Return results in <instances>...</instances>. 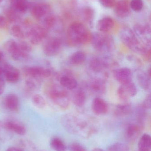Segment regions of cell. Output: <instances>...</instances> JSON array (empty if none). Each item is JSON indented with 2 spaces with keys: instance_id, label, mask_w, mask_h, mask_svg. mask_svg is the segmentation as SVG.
I'll return each instance as SVG.
<instances>
[{
  "instance_id": "7bdbcfd3",
  "label": "cell",
  "mask_w": 151,
  "mask_h": 151,
  "mask_svg": "<svg viewBox=\"0 0 151 151\" xmlns=\"http://www.w3.org/2000/svg\"><path fill=\"white\" fill-rule=\"evenodd\" d=\"M5 80L2 76H0V95H2L5 89Z\"/></svg>"
},
{
  "instance_id": "9c48e42d",
  "label": "cell",
  "mask_w": 151,
  "mask_h": 151,
  "mask_svg": "<svg viewBox=\"0 0 151 151\" xmlns=\"http://www.w3.org/2000/svg\"><path fill=\"white\" fill-rule=\"evenodd\" d=\"M2 76L5 81L11 83H16L18 81L20 72L17 68L9 63L3 62L2 64Z\"/></svg>"
},
{
  "instance_id": "ba28073f",
  "label": "cell",
  "mask_w": 151,
  "mask_h": 151,
  "mask_svg": "<svg viewBox=\"0 0 151 151\" xmlns=\"http://www.w3.org/2000/svg\"><path fill=\"white\" fill-rule=\"evenodd\" d=\"M22 72L27 78L40 80L42 78H48L51 76V70L40 66H26L22 68Z\"/></svg>"
},
{
  "instance_id": "e0dca14e",
  "label": "cell",
  "mask_w": 151,
  "mask_h": 151,
  "mask_svg": "<svg viewBox=\"0 0 151 151\" xmlns=\"http://www.w3.org/2000/svg\"><path fill=\"white\" fill-rule=\"evenodd\" d=\"M114 7V12L116 16L120 18L127 17L130 14L129 3L126 0H121L116 2Z\"/></svg>"
},
{
  "instance_id": "f35d334b",
  "label": "cell",
  "mask_w": 151,
  "mask_h": 151,
  "mask_svg": "<svg viewBox=\"0 0 151 151\" xmlns=\"http://www.w3.org/2000/svg\"><path fill=\"white\" fill-rule=\"evenodd\" d=\"M129 4L130 9L135 12H140L143 7L142 0H131Z\"/></svg>"
},
{
  "instance_id": "8992f818",
  "label": "cell",
  "mask_w": 151,
  "mask_h": 151,
  "mask_svg": "<svg viewBox=\"0 0 151 151\" xmlns=\"http://www.w3.org/2000/svg\"><path fill=\"white\" fill-rule=\"evenodd\" d=\"M48 31L42 25H35L28 28L27 38L31 44L39 45L47 38Z\"/></svg>"
},
{
  "instance_id": "8fae6325",
  "label": "cell",
  "mask_w": 151,
  "mask_h": 151,
  "mask_svg": "<svg viewBox=\"0 0 151 151\" xmlns=\"http://www.w3.org/2000/svg\"><path fill=\"white\" fill-rule=\"evenodd\" d=\"M137 93V88L133 81L121 84L117 91L118 97L123 101H127L134 97Z\"/></svg>"
},
{
  "instance_id": "ab89813d",
  "label": "cell",
  "mask_w": 151,
  "mask_h": 151,
  "mask_svg": "<svg viewBox=\"0 0 151 151\" xmlns=\"http://www.w3.org/2000/svg\"><path fill=\"white\" fill-rule=\"evenodd\" d=\"M69 149L70 151H87L86 148L78 143L71 144L69 145Z\"/></svg>"
},
{
  "instance_id": "d4e9b609",
  "label": "cell",
  "mask_w": 151,
  "mask_h": 151,
  "mask_svg": "<svg viewBox=\"0 0 151 151\" xmlns=\"http://www.w3.org/2000/svg\"><path fill=\"white\" fill-rule=\"evenodd\" d=\"M10 6L20 14L24 13L29 9L30 3L27 0H9Z\"/></svg>"
},
{
  "instance_id": "3957f363",
  "label": "cell",
  "mask_w": 151,
  "mask_h": 151,
  "mask_svg": "<svg viewBox=\"0 0 151 151\" xmlns=\"http://www.w3.org/2000/svg\"><path fill=\"white\" fill-rule=\"evenodd\" d=\"M119 36L123 44L135 53L145 57L151 52L150 47L142 45L134 32L129 27H123L121 30Z\"/></svg>"
},
{
  "instance_id": "60d3db41",
  "label": "cell",
  "mask_w": 151,
  "mask_h": 151,
  "mask_svg": "<svg viewBox=\"0 0 151 151\" xmlns=\"http://www.w3.org/2000/svg\"><path fill=\"white\" fill-rule=\"evenodd\" d=\"M100 3L104 7L107 8H112L116 3V0H99Z\"/></svg>"
},
{
  "instance_id": "74e56055",
  "label": "cell",
  "mask_w": 151,
  "mask_h": 151,
  "mask_svg": "<svg viewBox=\"0 0 151 151\" xmlns=\"http://www.w3.org/2000/svg\"><path fill=\"white\" fill-rule=\"evenodd\" d=\"M108 151H130L129 147L122 143H116L107 148Z\"/></svg>"
},
{
  "instance_id": "8d00e7d4",
  "label": "cell",
  "mask_w": 151,
  "mask_h": 151,
  "mask_svg": "<svg viewBox=\"0 0 151 151\" xmlns=\"http://www.w3.org/2000/svg\"><path fill=\"white\" fill-rule=\"evenodd\" d=\"M40 80L27 78L25 81V87L28 92H33L37 89Z\"/></svg>"
},
{
  "instance_id": "bcb514c9",
  "label": "cell",
  "mask_w": 151,
  "mask_h": 151,
  "mask_svg": "<svg viewBox=\"0 0 151 151\" xmlns=\"http://www.w3.org/2000/svg\"><path fill=\"white\" fill-rule=\"evenodd\" d=\"M4 54L2 50L0 49V64L3 62Z\"/></svg>"
},
{
  "instance_id": "5b68a950",
  "label": "cell",
  "mask_w": 151,
  "mask_h": 151,
  "mask_svg": "<svg viewBox=\"0 0 151 151\" xmlns=\"http://www.w3.org/2000/svg\"><path fill=\"white\" fill-rule=\"evenodd\" d=\"M61 86L52 85L48 90V95L55 104L61 109H66L70 105L68 92Z\"/></svg>"
},
{
  "instance_id": "5bb4252c",
  "label": "cell",
  "mask_w": 151,
  "mask_h": 151,
  "mask_svg": "<svg viewBox=\"0 0 151 151\" xmlns=\"http://www.w3.org/2000/svg\"><path fill=\"white\" fill-rule=\"evenodd\" d=\"M3 104L5 109L12 112L18 111L20 107L18 96L14 93L6 95L4 99Z\"/></svg>"
},
{
  "instance_id": "681fc988",
  "label": "cell",
  "mask_w": 151,
  "mask_h": 151,
  "mask_svg": "<svg viewBox=\"0 0 151 151\" xmlns=\"http://www.w3.org/2000/svg\"><path fill=\"white\" fill-rule=\"evenodd\" d=\"M2 126V124H0V130H1V127Z\"/></svg>"
},
{
  "instance_id": "f6af8a7d",
  "label": "cell",
  "mask_w": 151,
  "mask_h": 151,
  "mask_svg": "<svg viewBox=\"0 0 151 151\" xmlns=\"http://www.w3.org/2000/svg\"><path fill=\"white\" fill-rule=\"evenodd\" d=\"M6 151H25L21 148L16 147H10L7 149Z\"/></svg>"
},
{
  "instance_id": "6da1fadb",
  "label": "cell",
  "mask_w": 151,
  "mask_h": 151,
  "mask_svg": "<svg viewBox=\"0 0 151 151\" xmlns=\"http://www.w3.org/2000/svg\"><path fill=\"white\" fill-rule=\"evenodd\" d=\"M92 34L82 23L74 22L68 27L67 37L70 43L74 46L87 44L91 41Z\"/></svg>"
},
{
  "instance_id": "44dd1931",
  "label": "cell",
  "mask_w": 151,
  "mask_h": 151,
  "mask_svg": "<svg viewBox=\"0 0 151 151\" xmlns=\"http://www.w3.org/2000/svg\"><path fill=\"white\" fill-rule=\"evenodd\" d=\"M90 90L93 94L101 95L104 94L106 91V84L103 80L96 78L91 81L89 84Z\"/></svg>"
},
{
  "instance_id": "83f0119b",
  "label": "cell",
  "mask_w": 151,
  "mask_h": 151,
  "mask_svg": "<svg viewBox=\"0 0 151 151\" xmlns=\"http://www.w3.org/2000/svg\"><path fill=\"white\" fill-rule=\"evenodd\" d=\"M28 28L25 29V28L21 26L18 24H15L11 27V34L17 39L23 40L27 38Z\"/></svg>"
},
{
  "instance_id": "f1b7e54d",
  "label": "cell",
  "mask_w": 151,
  "mask_h": 151,
  "mask_svg": "<svg viewBox=\"0 0 151 151\" xmlns=\"http://www.w3.org/2000/svg\"><path fill=\"white\" fill-rule=\"evenodd\" d=\"M81 14L85 22L92 27L95 18V10L90 6H86L82 9Z\"/></svg>"
},
{
  "instance_id": "277c9868",
  "label": "cell",
  "mask_w": 151,
  "mask_h": 151,
  "mask_svg": "<svg viewBox=\"0 0 151 151\" xmlns=\"http://www.w3.org/2000/svg\"><path fill=\"white\" fill-rule=\"evenodd\" d=\"M90 42L95 49L100 53H110L115 48L114 40L108 33L98 32L92 34Z\"/></svg>"
},
{
  "instance_id": "ee69618b",
  "label": "cell",
  "mask_w": 151,
  "mask_h": 151,
  "mask_svg": "<svg viewBox=\"0 0 151 151\" xmlns=\"http://www.w3.org/2000/svg\"><path fill=\"white\" fill-rule=\"evenodd\" d=\"M7 20L4 16L0 14V28L4 27L6 25Z\"/></svg>"
},
{
  "instance_id": "4316f807",
  "label": "cell",
  "mask_w": 151,
  "mask_h": 151,
  "mask_svg": "<svg viewBox=\"0 0 151 151\" xmlns=\"http://www.w3.org/2000/svg\"><path fill=\"white\" fill-rule=\"evenodd\" d=\"M4 13L6 20L9 23H17L21 20V14L15 10L10 6L4 9Z\"/></svg>"
},
{
  "instance_id": "7c38bea8",
  "label": "cell",
  "mask_w": 151,
  "mask_h": 151,
  "mask_svg": "<svg viewBox=\"0 0 151 151\" xmlns=\"http://www.w3.org/2000/svg\"><path fill=\"white\" fill-rule=\"evenodd\" d=\"M135 34L144 43L145 46L150 47L151 31L150 27L144 24H137L134 27Z\"/></svg>"
},
{
  "instance_id": "52a82bcc",
  "label": "cell",
  "mask_w": 151,
  "mask_h": 151,
  "mask_svg": "<svg viewBox=\"0 0 151 151\" xmlns=\"http://www.w3.org/2000/svg\"><path fill=\"white\" fill-rule=\"evenodd\" d=\"M62 42L59 38L51 37L46 38L43 45L42 50L45 55L54 57L57 55L61 51Z\"/></svg>"
},
{
  "instance_id": "7dc6e473",
  "label": "cell",
  "mask_w": 151,
  "mask_h": 151,
  "mask_svg": "<svg viewBox=\"0 0 151 151\" xmlns=\"http://www.w3.org/2000/svg\"><path fill=\"white\" fill-rule=\"evenodd\" d=\"M92 151H105L103 149H100V148H95Z\"/></svg>"
},
{
  "instance_id": "ffe728a7",
  "label": "cell",
  "mask_w": 151,
  "mask_h": 151,
  "mask_svg": "<svg viewBox=\"0 0 151 151\" xmlns=\"http://www.w3.org/2000/svg\"><path fill=\"white\" fill-rule=\"evenodd\" d=\"M137 81L140 87L146 91L151 90V76L142 70L135 72Z\"/></svg>"
},
{
  "instance_id": "cb8c5ba5",
  "label": "cell",
  "mask_w": 151,
  "mask_h": 151,
  "mask_svg": "<svg viewBox=\"0 0 151 151\" xmlns=\"http://www.w3.org/2000/svg\"><path fill=\"white\" fill-rule=\"evenodd\" d=\"M59 83L61 87L69 90L75 89L78 86V82L76 79L70 75L62 76L59 79Z\"/></svg>"
},
{
  "instance_id": "4fadbf2b",
  "label": "cell",
  "mask_w": 151,
  "mask_h": 151,
  "mask_svg": "<svg viewBox=\"0 0 151 151\" xmlns=\"http://www.w3.org/2000/svg\"><path fill=\"white\" fill-rule=\"evenodd\" d=\"M32 46L27 42L21 41L18 42V49L12 58L16 61L27 60L30 58Z\"/></svg>"
},
{
  "instance_id": "e575fe53",
  "label": "cell",
  "mask_w": 151,
  "mask_h": 151,
  "mask_svg": "<svg viewBox=\"0 0 151 151\" xmlns=\"http://www.w3.org/2000/svg\"><path fill=\"white\" fill-rule=\"evenodd\" d=\"M32 102L35 107L39 109H43L46 105V100L40 94H35L32 98Z\"/></svg>"
},
{
  "instance_id": "9a60e30c",
  "label": "cell",
  "mask_w": 151,
  "mask_h": 151,
  "mask_svg": "<svg viewBox=\"0 0 151 151\" xmlns=\"http://www.w3.org/2000/svg\"><path fill=\"white\" fill-rule=\"evenodd\" d=\"M2 126L7 130L19 135H24L26 133V128L25 125L15 120H7L2 124Z\"/></svg>"
},
{
  "instance_id": "7402d4cb",
  "label": "cell",
  "mask_w": 151,
  "mask_h": 151,
  "mask_svg": "<svg viewBox=\"0 0 151 151\" xmlns=\"http://www.w3.org/2000/svg\"><path fill=\"white\" fill-rule=\"evenodd\" d=\"M114 27V20L110 17H105L98 20L97 28L100 32L108 33Z\"/></svg>"
},
{
  "instance_id": "603a6c76",
  "label": "cell",
  "mask_w": 151,
  "mask_h": 151,
  "mask_svg": "<svg viewBox=\"0 0 151 151\" xmlns=\"http://www.w3.org/2000/svg\"><path fill=\"white\" fill-rule=\"evenodd\" d=\"M142 128L137 124H131L129 125L125 130V135L127 139L130 141L136 140L141 134Z\"/></svg>"
},
{
  "instance_id": "d6a6232c",
  "label": "cell",
  "mask_w": 151,
  "mask_h": 151,
  "mask_svg": "<svg viewBox=\"0 0 151 151\" xmlns=\"http://www.w3.org/2000/svg\"><path fill=\"white\" fill-rule=\"evenodd\" d=\"M50 146L55 151H66V146L64 142L59 137H55L50 141Z\"/></svg>"
},
{
  "instance_id": "1f68e13d",
  "label": "cell",
  "mask_w": 151,
  "mask_h": 151,
  "mask_svg": "<svg viewBox=\"0 0 151 151\" xmlns=\"http://www.w3.org/2000/svg\"><path fill=\"white\" fill-rule=\"evenodd\" d=\"M4 48L5 51L12 58L17 50L18 42L13 40H8L4 44Z\"/></svg>"
},
{
  "instance_id": "d6986e66",
  "label": "cell",
  "mask_w": 151,
  "mask_h": 151,
  "mask_svg": "<svg viewBox=\"0 0 151 151\" xmlns=\"http://www.w3.org/2000/svg\"><path fill=\"white\" fill-rule=\"evenodd\" d=\"M108 66V64L106 61L99 58H93L89 64L90 70L96 74L104 72Z\"/></svg>"
},
{
  "instance_id": "ac0fdd59",
  "label": "cell",
  "mask_w": 151,
  "mask_h": 151,
  "mask_svg": "<svg viewBox=\"0 0 151 151\" xmlns=\"http://www.w3.org/2000/svg\"><path fill=\"white\" fill-rule=\"evenodd\" d=\"M92 109L96 115H103L108 112L109 106L103 99L98 97L94 98L92 101Z\"/></svg>"
},
{
  "instance_id": "d590c367",
  "label": "cell",
  "mask_w": 151,
  "mask_h": 151,
  "mask_svg": "<svg viewBox=\"0 0 151 151\" xmlns=\"http://www.w3.org/2000/svg\"><path fill=\"white\" fill-rule=\"evenodd\" d=\"M56 22V17L53 14L50 13L43 18L42 25L49 30L55 26Z\"/></svg>"
},
{
  "instance_id": "c3c4849f",
  "label": "cell",
  "mask_w": 151,
  "mask_h": 151,
  "mask_svg": "<svg viewBox=\"0 0 151 151\" xmlns=\"http://www.w3.org/2000/svg\"><path fill=\"white\" fill-rule=\"evenodd\" d=\"M4 0H0V5L3 3Z\"/></svg>"
},
{
  "instance_id": "f546056e",
  "label": "cell",
  "mask_w": 151,
  "mask_h": 151,
  "mask_svg": "<svg viewBox=\"0 0 151 151\" xmlns=\"http://www.w3.org/2000/svg\"><path fill=\"white\" fill-rule=\"evenodd\" d=\"M87 59L86 54L82 51H78L72 54L70 58V62L74 65L83 64Z\"/></svg>"
},
{
  "instance_id": "f907efd6",
  "label": "cell",
  "mask_w": 151,
  "mask_h": 151,
  "mask_svg": "<svg viewBox=\"0 0 151 151\" xmlns=\"http://www.w3.org/2000/svg\"><path fill=\"white\" fill-rule=\"evenodd\" d=\"M138 151H151V150H149V151H139V150H138Z\"/></svg>"
},
{
  "instance_id": "7a4b0ae2",
  "label": "cell",
  "mask_w": 151,
  "mask_h": 151,
  "mask_svg": "<svg viewBox=\"0 0 151 151\" xmlns=\"http://www.w3.org/2000/svg\"><path fill=\"white\" fill-rule=\"evenodd\" d=\"M64 127L72 134H78L83 137H88L95 133V128L85 121L73 115H66L63 119Z\"/></svg>"
},
{
  "instance_id": "836d02e7",
  "label": "cell",
  "mask_w": 151,
  "mask_h": 151,
  "mask_svg": "<svg viewBox=\"0 0 151 151\" xmlns=\"http://www.w3.org/2000/svg\"><path fill=\"white\" fill-rule=\"evenodd\" d=\"M131 111V106L129 104H123L116 106L115 114L118 116H124L127 115Z\"/></svg>"
},
{
  "instance_id": "4dcf8cb0",
  "label": "cell",
  "mask_w": 151,
  "mask_h": 151,
  "mask_svg": "<svg viewBox=\"0 0 151 151\" xmlns=\"http://www.w3.org/2000/svg\"><path fill=\"white\" fill-rule=\"evenodd\" d=\"M138 150H151V137L150 135L144 134L141 137L138 143Z\"/></svg>"
},
{
  "instance_id": "30bf717a",
  "label": "cell",
  "mask_w": 151,
  "mask_h": 151,
  "mask_svg": "<svg viewBox=\"0 0 151 151\" xmlns=\"http://www.w3.org/2000/svg\"><path fill=\"white\" fill-rule=\"evenodd\" d=\"M31 15L35 18L40 20L50 13V5L47 3H30L29 6Z\"/></svg>"
},
{
  "instance_id": "2e32d148",
  "label": "cell",
  "mask_w": 151,
  "mask_h": 151,
  "mask_svg": "<svg viewBox=\"0 0 151 151\" xmlns=\"http://www.w3.org/2000/svg\"><path fill=\"white\" fill-rule=\"evenodd\" d=\"M113 75L115 80L121 84L132 81V71L127 67L116 69L113 71Z\"/></svg>"
},
{
  "instance_id": "484cf974",
  "label": "cell",
  "mask_w": 151,
  "mask_h": 151,
  "mask_svg": "<svg viewBox=\"0 0 151 151\" xmlns=\"http://www.w3.org/2000/svg\"><path fill=\"white\" fill-rule=\"evenodd\" d=\"M87 99L86 92L81 89L77 90L73 95V103L76 107H83L86 104Z\"/></svg>"
},
{
  "instance_id": "b9f144b4",
  "label": "cell",
  "mask_w": 151,
  "mask_h": 151,
  "mask_svg": "<svg viewBox=\"0 0 151 151\" xmlns=\"http://www.w3.org/2000/svg\"><path fill=\"white\" fill-rule=\"evenodd\" d=\"M151 106V96L150 95H148L144 101L143 106L145 109H150Z\"/></svg>"
}]
</instances>
